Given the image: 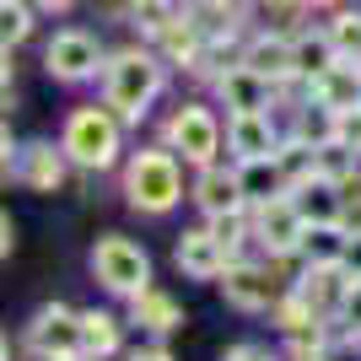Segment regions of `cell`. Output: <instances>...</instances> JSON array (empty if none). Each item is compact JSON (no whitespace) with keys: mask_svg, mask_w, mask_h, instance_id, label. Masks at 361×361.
<instances>
[{"mask_svg":"<svg viewBox=\"0 0 361 361\" xmlns=\"http://www.w3.org/2000/svg\"><path fill=\"white\" fill-rule=\"evenodd\" d=\"M167 71H173V65H167L151 44L114 49V54H108V65H103V103L114 108L124 124H140V119L151 114V103L162 97Z\"/></svg>","mask_w":361,"mask_h":361,"instance_id":"6da1fadb","label":"cell"},{"mask_svg":"<svg viewBox=\"0 0 361 361\" xmlns=\"http://www.w3.org/2000/svg\"><path fill=\"white\" fill-rule=\"evenodd\" d=\"M60 146H65V157H71V167L103 173V167L119 162V151H124V119L108 103H81V108L65 114Z\"/></svg>","mask_w":361,"mask_h":361,"instance_id":"7a4b0ae2","label":"cell"},{"mask_svg":"<svg viewBox=\"0 0 361 361\" xmlns=\"http://www.w3.org/2000/svg\"><path fill=\"white\" fill-rule=\"evenodd\" d=\"M183 157L173 146H146L124 162V200L140 216H167L183 200Z\"/></svg>","mask_w":361,"mask_h":361,"instance_id":"3957f363","label":"cell"},{"mask_svg":"<svg viewBox=\"0 0 361 361\" xmlns=\"http://www.w3.org/2000/svg\"><path fill=\"white\" fill-rule=\"evenodd\" d=\"M92 275H97V286L114 291V297H140L151 286V254L140 243L119 238V232H108V238L92 243Z\"/></svg>","mask_w":361,"mask_h":361,"instance_id":"277c9868","label":"cell"},{"mask_svg":"<svg viewBox=\"0 0 361 361\" xmlns=\"http://www.w3.org/2000/svg\"><path fill=\"white\" fill-rule=\"evenodd\" d=\"M221 140H226V130H221V119H216L205 103L173 108V114H167V124H162V146H173L189 167L221 162Z\"/></svg>","mask_w":361,"mask_h":361,"instance_id":"5b68a950","label":"cell"},{"mask_svg":"<svg viewBox=\"0 0 361 361\" xmlns=\"http://www.w3.org/2000/svg\"><path fill=\"white\" fill-rule=\"evenodd\" d=\"M103 65H108V54H103V44H97V32H87V27H60L44 44V75L60 81V87L97 81Z\"/></svg>","mask_w":361,"mask_h":361,"instance_id":"8992f818","label":"cell"},{"mask_svg":"<svg viewBox=\"0 0 361 361\" xmlns=\"http://www.w3.org/2000/svg\"><path fill=\"white\" fill-rule=\"evenodd\" d=\"M297 291L318 307L324 324H340L345 307L356 302V291H361V275H350L345 264H307V275L297 281Z\"/></svg>","mask_w":361,"mask_h":361,"instance_id":"52a82bcc","label":"cell"},{"mask_svg":"<svg viewBox=\"0 0 361 361\" xmlns=\"http://www.w3.org/2000/svg\"><path fill=\"white\" fill-rule=\"evenodd\" d=\"M302 232H307V216L297 211L291 195H275V200H264V205H254V238L270 248V259H291Z\"/></svg>","mask_w":361,"mask_h":361,"instance_id":"ba28073f","label":"cell"},{"mask_svg":"<svg viewBox=\"0 0 361 361\" xmlns=\"http://www.w3.org/2000/svg\"><path fill=\"white\" fill-rule=\"evenodd\" d=\"M27 345L38 350V356H87L81 350V313L75 307H65V302H54V307H38L27 324Z\"/></svg>","mask_w":361,"mask_h":361,"instance_id":"9c48e42d","label":"cell"},{"mask_svg":"<svg viewBox=\"0 0 361 361\" xmlns=\"http://www.w3.org/2000/svg\"><path fill=\"white\" fill-rule=\"evenodd\" d=\"M211 87H216V97L226 103V119H232V114H270V108L281 103V87H275L270 75L248 71V65H232V71H221Z\"/></svg>","mask_w":361,"mask_h":361,"instance_id":"30bf717a","label":"cell"},{"mask_svg":"<svg viewBox=\"0 0 361 361\" xmlns=\"http://www.w3.org/2000/svg\"><path fill=\"white\" fill-rule=\"evenodd\" d=\"M243 65L259 71V75H270L275 87L297 81V32H281V27L248 32V44H243Z\"/></svg>","mask_w":361,"mask_h":361,"instance_id":"8fae6325","label":"cell"},{"mask_svg":"<svg viewBox=\"0 0 361 361\" xmlns=\"http://www.w3.org/2000/svg\"><path fill=\"white\" fill-rule=\"evenodd\" d=\"M216 286H221L226 307H238V313H270L275 302H281V286L270 281V270L264 264H243V259L226 264V275Z\"/></svg>","mask_w":361,"mask_h":361,"instance_id":"7c38bea8","label":"cell"},{"mask_svg":"<svg viewBox=\"0 0 361 361\" xmlns=\"http://www.w3.org/2000/svg\"><path fill=\"white\" fill-rule=\"evenodd\" d=\"M173 264H178L189 281H221L226 264H232V248L216 238L211 226H189L178 232V248H173Z\"/></svg>","mask_w":361,"mask_h":361,"instance_id":"4fadbf2b","label":"cell"},{"mask_svg":"<svg viewBox=\"0 0 361 361\" xmlns=\"http://www.w3.org/2000/svg\"><path fill=\"white\" fill-rule=\"evenodd\" d=\"M281 124H275V108L270 114H232L226 119V151L238 157V162H264L281 151Z\"/></svg>","mask_w":361,"mask_h":361,"instance_id":"5bb4252c","label":"cell"},{"mask_svg":"<svg viewBox=\"0 0 361 361\" xmlns=\"http://www.w3.org/2000/svg\"><path fill=\"white\" fill-rule=\"evenodd\" d=\"M195 205L205 216H226V211H254L248 205V189H243V173L238 167H226V162H211V167H200V178H195Z\"/></svg>","mask_w":361,"mask_h":361,"instance_id":"9a60e30c","label":"cell"},{"mask_svg":"<svg viewBox=\"0 0 361 361\" xmlns=\"http://www.w3.org/2000/svg\"><path fill=\"white\" fill-rule=\"evenodd\" d=\"M65 167H71L65 146L27 140V146H22V157H16V183H22V189H32V195H60V189H65Z\"/></svg>","mask_w":361,"mask_h":361,"instance_id":"2e32d148","label":"cell"},{"mask_svg":"<svg viewBox=\"0 0 361 361\" xmlns=\"http://www.w3.org/2000/svg\"><path fill=\"white\" fill-rule=\"evenodd\" d=\"M307 87V97L324 108H334V114H345V108H361V60H334L324 75H313V81H302Z\"/></svg>","mask_w":361,"mask_h":361,"instance_id":"e0dca14e","label":"cell"},{"mask_svg":"<svg viewBox=\"0 0 361 361\" xmlns=\"http://www.w3.org/2000/svg\"><path fill=\"white\" fill-rule=\"evenodd\" d=\"M291 200H297V211L307 216V226H334V221L345 226V189H340L334 178H324V173L307 178Z\"/></svg>","mask_w":361,"mask_h":361,"instance_id":"ac0fdd59","label":"cell"},{"mask_svg":"<svg viewBox=\"0 0 361 361\" xmlns=\"http://www.w3.org/2000/svg\"><path fill=\"white\" fill-rule=\"evenodd\" d=\"M130 313H135V324H140V329H151V334L183 329V307L167 297V291H157V286H146L140 297H130Z\"/></svg>","mask_w":361,"mask_h":361,"instance_id":"d6986e66","label":"cell"},{"mask_svg":"<svg viewBox=\"0 0 361 361\" xmlns=\"http://www.w3.org/2000/svg\"><path fill=\"white\" fill-rule=\"evenodd\" d=\"M275 167H281V178H286V195H297L307 178H318V146H307L302 135H286L281 151H275Z\"/></svg>","mask_w":361,"mask_h":361,"instance_id":"ffe728a7","label":"cell"},{"mask_svg":"<svg viewBox=\"0 0 361 361\" xmlns=\"http://www.w3.org/2000/svg\"><path fill=\"white\" fill-rule=\"evenodd\" d=\"M81 350H87L92 361H108L119 350V318L103 313V307H87V313H81Z\"/></svg>","mask_w":361,"mask_h":361,"instance_id":"44dd1931","label":"cell"},{"mask_svg":"<svg viewBox=\"0 0 361 361\" xmlns=\"http://www.w3.org/2000/svg\"><path fill=\"white\" fill-rule=\"evenodd\" d=\"M345 238H350V226H307L297 243V259H307V264H340V254H345Z\"/></svg>","mask_w":361,"mask_h":361,"instance_id":"7402d4cb","label":"cell"},{"mask_svg":"<svg viewBox=\"0 0 361 361\" xmlns=\"http://www.w3.org/2000/svg\"><path fill=\"white\" fill-rule=\"evenodd\" d=\"M340 60V49L329 44V32H297V81H313V75H324L329 65Z\"/></svg>","mask_w":361,"mask_h":361,"instance_id":"603a6c76","label":"cell"},{"mask_svg":"<svg viewBox=\"0 0 361 361\" xmlns=\"http://www.w3.org/2000/svg\"><path fill=\"white\" fill-rule=\"evenodd\" d=\"M238 173H243V189H248V205H264V200L286 195V178H281L275 157H264V162H238Z\"/></svg>","mask_w":361,"mask_h":361,"instance_id":"cb8c5ba5","label":"cell"},{"mask_svg":"<svg viewBox=\"0 0 361 361\" xmlns=\"http://www.w3.org/2000/svg\"><path fill=\"white\" fill-rule=\"evenodd\" d=\"M324 32H329V44L340 49V60H361V6H340V11H329Z\"/></svg>","mask_w":361,"mask_h":361,"instance_id":"d4e9b609","label":"cell"},{"mask_svg":"<svg viewBox=\"0 0 361 361\" xmlns=\"http://www.w3.org/2000/svg\"><path fill=\"white\" fill-rule=\"evenodd\" d=\"M38 6L32 0H0V38H6V49H16V44H27L32 38V27H38Z\"/></svg>","mask_w":361,"mask_h":361,"instance_id":"484cf974","label":"cell"},{"mask_svg":"<svg viewBox=\"0 0 361 361\" xmlns=\"http://www.w3.org/2000/svg\"><path fill=\"white\" fill-rule=\"evenodd\" d=\"M124 6H130V27H140V38H146V44L183 11L178 0H124Z\"/></svg>","mask_w":361,"mask_h":361,"instance_id":"4316f807","label":"cell"},{"mask_svg":"<svg viewBox=\"0 0 361 361\" xmlns=\"http://www.w3.org/2000/svg\"><path fill=\"white\" fill-rule=\"evenodd\" d=\"M334 140H340V146H350L361 157V108H345V114H340V124H334Z\"/></svg>","mask_w":361,"mask_h":361,"instance_id":"83f0119b","label":"cell"},{"mask_svg":"<svg viewBox=\"0 0 361 361\" xmlns=\"http://www.w3.org/2000/svg\"><path fill=\"white\" fill-rule=\"evenodd\" d=\"M340 264H345L350 275H361V232H350V238H345V254H340Z\"/></svg>","mask_w":361,"mask_h":361,"instance_id":"f1b7e54d","label":"cell"},{"mask_svg":"<svg viewBox=\"0 0 361 361\" xmlns=\"http://www.w3.org/2000/svg\"><path fill=\"white\" fill-rule=\"evenodd\" d=\"M11 248H16V226H11V211L0 216V254L11 259Z\"/></svg>","mask_w":361,"mask_h":361,"instance_id":"f546056e","label":"cell"},{"mask_svg":"<svg viewBox=\"0 0 361 361\" xmlns=\"http://www.w3.org/2000/svg\"><path fill=\"white\" fill-rule=\"evenodd\" d=\"M32 6H38L44 16H65V11H75L81 0H32Z\"/></svg>","mask_w":361,"mask_h":361,"instance_id":"4dcf8cb0","label":"cell"},{"mask_svg":"<svg viewBox=\"0 0 361 361\" xmlns=\"http://www.w3.org/2000/svg\"><path fill=\"white\" fill-rule=\"evenodd\" d=\"M130 361H173V350L167 345H140V350H130Z\"/></svg>","mask_w":361,"mask_h":361,"instance_id":"1f68e13d","label":"cell"},{"mask_svg":"<svg viewBox=\"0 0 361 361\" xmlns=\"http://www.w3.org/2000/svg\"><path fill=\"white\" fill-rule=\"evenodd\" d=\"M259 11H307L302 0H259Z\"/></svg>","mask_w":361,"mask_h":361,"instance_id":"d6a6232c","label":"cell"},{"mask_svg":"<svg viewBox=\"0 0 361 361\" xmlns=\"http://www.w3.org/2000/svg\"><path fill=\"white\" fill-rule=\"evenodd\" d=\"M183 11H211V6H226V0H178Z\"/></svg>","mask_w":361,"mask_h":361,"instance_id":"836d02e7","label":"cell"},{"mask_svg":"<svg viewBox=\"0 0 361 361\" xmlns=\"http://www.w3.org/2000/svg\"><path fill=\"white\" fill-rule=\"evenodd\" d=\"M307 11H340V0H302Z\"/></svg>","mask_w":361,"mask_h":361,"instance_id":"e575fe53","label":"cell"},{"mask_svg":"<svg viewBox=\"0 0 361 361\" xmlns=\"http://www.w3.org/2000/svg\"><path fill=\"white\" fill-rule=\"evenodd\" d=\"M49 361H92V356H49Z\"/></svg>","mask_w":361,"mask_h":361,"instance_id":"d590c367","label":"cell"}]
</instances>
